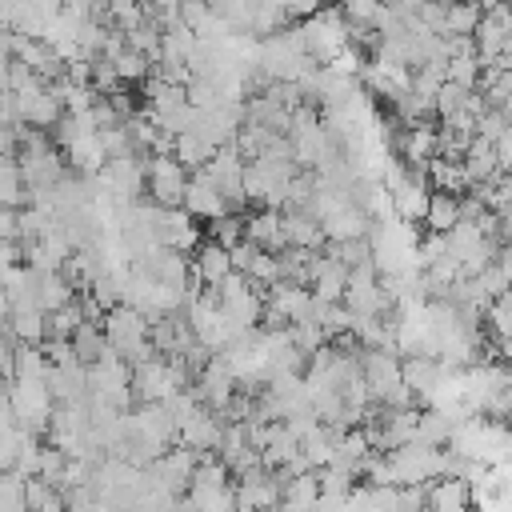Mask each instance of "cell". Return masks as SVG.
Listing matches in <instances>:
<instances>
[{
    "mask_svg": "<svg viewBox=\"0 0 512 512\" xmlns=\"http://www.w3.org/2000/svg\"><path fill=\"white\" fill-rule=\"evenodd\" d=\"M104 340H108V348H112L116 356H124L132 368L156 356L152 320H148L140 308H132V304H120V308H112V312L104 316Z\"/></svg>",
    "mask_w": 512,
    "mask_h": 512,
    "instance_id": "6da1fadb",
    "label": "cell"
},
{
    "mask_svg": "<svg viewBox=\"0 0 512 512\" xmlns=\"http://www.w3.org/2000/svg\"><path fill=\"white\" fill-rule=\"evenodd\" d=\"M188 364L184 360H172V356H152L144 364L132 368V392L140 404H164L172 400L176 392L188 388Z\"/></svg>",
    "mask_w": 512,
    "mask_h": 512,
    "instance_id": "7a4b0ae2",
    "label": "cell"
},
{
    "mask_svg": "<svg viewBox=\"0 0 512 512\" xmlns=\"http://www.w3.org/2000/svg\"><path fill=\"white\" fill-rule=\"evenodd\" d=\"M300 32H304V44L316 64H332L352 44V24L340 8H320L312 20L300 24Z\"/></svg>",
    "mask_w": 512,
    "mask_h": 512,
    "instance_id": "3957f363",
    "label": "cell"
},
{
    "mask_svg": "<svg viewBox=\"0 0 512 512\" xmlns=\"http://www.w3.org/2000/svg\"><path fill=\"white\" fill-rule=\"evenodd\" d=\"M4 404L12 408V416H16V424L24 428V432H44V428H52V416H56V396L48 392V384H20V380H12L8 388H4Z\"/></svg>",
    "mask_w": 512,
    "mask_h": 512,
    "instance_id": "277c9868",
    "label": "cell"
},
{
    "mask_svg": "<svg viewBox=\"0 0 512 512\" xmlns=\"http://www.w3.org/2000/svg\"><path fill=\"white\" fill-rule=\"evenodd\" d=\"M388 468H392V484L408 488V484H424V480H440L444 476V448H428V444H408L396 452H384Z\"/></svg>",
    "mask_w": 512,
    "mask_h": 512,
    "instance_id": "5b68a950",
    "label": "cell"
},
{
    "mask_svg": "<svg viewBox=\"0 0 512 512\" xmlns=\"http://www.w3.org/2000/svg\"><path fill=\"white\" fill-rule=\"evenodd\" d=\"M284 504V476L272 468H252L236 476V508L240 512H272Z\"/></svg>",
    "mask_w": 512,
    "mask_h": 512,
    "instance_id": "8992f818",
    "label": "cell"
},
{
    "mask_svg": "<svg viewBox=\"0 0 512 512\" xmlns=\"http://www.w3.org/2000/svg\"><path fill=\"white\" fill-rule=\"evenodd\" d=\"M188 168L176 156H148V196L160 208H184L188 196Z\"/></svg>",
    "mask_w": 512,
    "mask_h": 512,
    "instance_id": "52a82bcc",
    "label": "cell"
},
{
    "mask_svg": "<svg viewBox=\"0 0 512 512\" xmlns=\"http://www.w3.org/2000/svg\"><path fill=\"white\" fill-rule=\"evenodd\" d=\"M244 168H248V160L240 156V148L236 144H224V148H216V156L208 160V176L220 184V192L228 196V204H232V212H240L244 204H248V192H244Z\"/></svg>",
    "mask_w": 512,
    "mask_h": 512,
    "instance_id": "ba28073f",
    "label": "cell"
},
{
    "mask_svg": "<svg viewBox=\"0 0 512 512\" xmlns=\"http://www.w3.org/2000/svg\"><path fill=\"white\" fill-rule=\"evenodd\" d=\"M192 220H196V216H192L188 208H160V204H156V220H152L156 244H160V248H176V252L200 248V228H196Z\"/></svg>",
    "mask_w": 512,
    "mask_h": 512,
    "instance_id": "9c48e42d",
    "label": "cell"
},
{
    "mask_svg": "<svg viewBox=\"0 0 512 512\" xmlns=\"http://www.w3.org/2000/svg\"><path fill=\"white\" fill-rule=\"evenodd\" d=\"M16 112H20V124H24V128H56V124L68 116L64 104L52 96L48 84L28 88V92H16Z\"/></svg>",
    "mask_w": 512,
    "mask_h": 512,
    "instance_id": "30bf717a",
    "label": "cell"
},
{
    "mask_svg": "<svg viewBox=\"0 0 512 512\" xmlns=\"http://www.w3.org/2000/svg\"><path fill=\"white\" fill-rule=\"evenodd\" d=\"M184 208L192 212V216H200V220H224V216H232V204H228V196L220 192V184L200 168L192 180H188V196H184Z\"/></svg>",
    "mask_w": 512,
    "mask_h": 512,
    "instance_id": "8fae6325",
    "label": "cell"
},
{
    "mask_svg": "<svg viewBox=\"0 0 512 512\" xmlns=\"http://www.w3.org/2000/svg\"><path fill=\"white\" fill-rule=\"evenodd\" d=\"M236 384H240V380L228 372V364H224L220 356H212V360H208V368L196 376V396L204 400V408H212V412H220V416H224V412H228V404L236 400Z\"/></svg>",
    "mask_w": 512,
    "mask_h": 512,
    "instance_id": "7c38bea8",
    "label": "cell"
},
{
    "mask_svg": "<svg viewBox=\"0 0 512 512\" xmlns=\"http://www.w3.org/2000/svg\"><path fill=\"white\" fill-rule=\"evenodd\" d=\"M224 428H228V424L220 420V412L200 408V412L180 428V444L192 448L196 456H216L220 444H224Z\"/></svg>",
    "mask_w": 512,
    "mask_h": 512,
    "instance_id": "4fadbf2b",
    "label": "cell"
},
{
    "mask_svg": "<svg viewBox=\"0 0 512 512\" xmlns=\"http://www.w3.org/2000/svg\"><path fill=\"white\" fill-rule=\"evenodd\" d=\"M232 272H236V264H232V252H228L224 244L204 240V244L196 248V256H192V276H196V284H204L208 292H216Z\"/></svg>",
    "mask_w": 512,
    "mask_h": 512,
    "instance_id": "5bb4252c",
    "label": "cell"
},
{
    "mask_svg": "<svg viewBox=\"0 0 512 512\" xmlns=\"http://www.w3.org/2000/svg\"><path fill=\"white\" fill-rule=\"evenodd\" d=\"M392 200H396V220L404 224H416V220H428V208H432V188L424 184L420 172H412L408 180H400L396 188H388Z\"/></svg>",
    "mask_w": 512,
    "mask_h": 512,
    "instance_id": "9a60e30c",
    "label": "cell"
},
{
    "mask_svg": "<svg viewBox=\"0 0 512 512\" xmlns=\"http://www.w3.org/2000/svg\"><path fill=\"white\" fill-rule=\"evenodd\" d=\"M320 224H324L328 244H344V240H368L376 220H372L360 204H344V208H336L332 216H324Z\"/></svg>",
    "mask_w": 512,
    "mask_h": 512,
    "instance_id": "2e32d148",
    "label": "cell"
},
{
    "mask_svg": "<svg viewBox=\"0 0 512 512\" xmlns=\"http://www.w3.org/2000/svg\"><path fill=\"white\" fill-rule=\"evenodd\" d=\"M348 276H352V268L340 260V256H320L316 260V276H312V296L316 300H324V304H344V296H348Z\"/></svg>",
    "mask_w": 512,
    "mask_h": 512,
    "instance_id": "e0dca14e",
    "label": "cell"
},
{
    "mask_svg": "<svg viewBox=\"0 0 512 512\" xmlns=\"http://www.w3.org/2000/svg\"><path fill=\"white\" fill-rule=\"evenodd\" d=\"M248 244L264 248V252H284L288 248V232H284V212L280 208H260L256 216H248Z\"/></svg>",
    "mask_w": 512,
    "mask_h": 512,
    "instance_id": "ac0fdd59",
    "label": "cell"
},
{
    "mask_svg": "<svg viewBox=\"0 0 512 512\" xmlns=\"http://www.w3.org/2000/svg\"><path fill=\"white\" fill-rule=\"evenodd\" d=\"M284 232H288V248H312V252H320V244H328L320 216L308 212V208H284Z\"/></svg>",
    "mask_w": 512,
    "mask_h": 512,
    "instance_id": "d6986e66",
    "label": "cell"
},
{
    "mask_svg": "<svg viewBox=\"0 0 512 512\" xmlns=\"http://www.w3.org/2000/svg\"><path fill=\"white\" fill-rule=\"evenodd\" d=\"M472 484L460 476H440L428 488V512H472Z\"/></svg>",
    "mask_w": 512,
    "mask_h": 512,
    "instance_id": "ffe728a7",
    "label": "cell"
},
{
    "mask_svg": "<svg viewBox=\"0 0 512 512\" xmlns=\"http://www.w3.org/2000/svg\"><path fill=\"white\" fill-rule=\"evenodd\" d=\"M400 152H404V160H408L412 168H424V164H432V160L440 156V132H436L428 120H420V124H412V128L400 136Z\"/></svg>",
    "mask_w": 512,
    "mask_h": 512,
    "instance_id": "44dd1931",
    "label": "cell"
},
{
    "mask_svg": "<svg viewBox=\"0 0 512 512\" xmlns=\"http://www.w3.org/2000/svg\"><path fill=\"white\" fill-rule=\"evenodd\" d=\"M464 168H468L472 188H488L492 180H500V176H504L496 144H488V140H480V136H476V140H472V148L464 152Z\"/></svg>",
    "mask_w": 512,
    "mask_h": 512,
    "instance_id": "7402d4cb",
    "label": "cell"
},
{
    "mask_svg": "<svg viewBox=\"0 0 512 512\" xmlns=\"http://www.w3.org/2000/svg\"><path fill=\"white\" fill-rule=\"evenodd\" d=\"M444 360H436V356H404V384L416 392V400H424L428 404V396L436 392V384L444 380Z\"/></svg>",
    "mask_w": 512,
    "mask_h": 512,
    "instance_id": "603a6c76",
    "label": "cell"
},
{
    "mask_svg": "<svg viewBox=\"0 0 512 512\" xmlns=\"http://www.w3.org/2000/svg\"><path fill=\"white\" fill-rule=\"evenodd\" d=\"M456 416L452 412H440V408H428L420 412V428H416V444H428V448H444L452 444V432H456Z\"/></svg>",
    "mask_w": 512,
    "mask_h": 512,
    "instance_id": "cb8c5ba5",
    "label": "cell"
},
{
    "mask_svg": "<svg viewBox=\"0 0 512 512\" xmlns=\"http://www.w3.org/2000/svg\"><path fill=\"white\" fill-rule=\"evenodd\" d=\"M428 172H432V188H436V192H452V196H464V192L472 188L464 160H448V156H436V160L428 164Z\"/></svg>",
    "mask_w": 512,
    "mask_h": 512,
    "instance_id": "d4e9b609",
    "label": "cell"
},
{
    "mask_svg": "<svg viewBox=\"0 0 512 512\" xmlns=\"http://www.w3.org/2000/svg\"><path fill=\"white\" fill-rule=\"evenodd\" d=\"M184 168H192V172H200V168H208V160L216 156V144L208 140V136H200L196 128L192 132H184V136H176V152H172Z\"/></svg>",
    "mask_w": 512,
    "mask_h": 512,
    "instance_id": "484cf974",
    "label": "cell"
},
{
    "mask_svg": "<svg viewBox=\"0 0 512 512\" xmlns=\"http://www.w3.org/2000/svg\"><path fill=\"white\" fill-rule=\"evenodd\" d=\"M0 200H4V208H28V180H24L16 156H4V164H0Z\"/></svg>",
    "mask_w": 512,
    "mask_h": 512,
    "instance_id": "4316f807",
    "label": "cell"
},
{
    "mask_svg": "<svg viewBox=\"0 0 512 512\" xmlns=\"http://www.w3.org/2000/svg\"><path fill=\"white\" fill-rule=\"evenodd\" d=\"M320 476L316 472H304V476H292V480H284V504L288 508H300V512H316V504H320Z\"/></svg>",
    "mask_w": 512,
    "mask_h": 512,
    "instance_id": "83f0119b",
    "label": "cell"
},
{
    "mask_svg": "<svg viewBox=\"0 0 512 512\" xmlns=\"http://www.w3.org/2000/svg\"><path fill=\"white\" fill-rule=\"evenodd\" d=\"M480 20H484V12H480L476 0H452L448 4V20H444V40H452V36H476Z\"/></svg>",
    "mask_w": 512,
    "mask_h": 512,
    "instance_id": "f1b7e54d",
    "label": "cell"
},
{
    "mask_svg": "<svg viewBox=\"0 0 512 512\" xmlns=\"http://www.w3.org/2000/svg\"><path fill=\"white\" fill-rule=\"evenodd\" d=\"M72 280H68V272H40V308L52 316V312H60V308H68L72 304Z\"/></svg>",
    "mask_w": 512,
    "mask_h": 512,
    "instance_id": "f546056e",
    "label": "cell"
},
{
    "mask_svg": "<svg viewBox=\"0 0 512 512\" xmlns=\"http://www.w3.org/2000/svg\"><path fill=\"white\" fill-rule=\"evenodd\" d=\"M72 348H76V360L80 364H96L100 356H108V340H104V324H96V320H84L80 324V332L72 336Z\"/></svg>",
    "mask_w": 512,
    "mask_h": 512,
    "instance_id": "4dcf8cb0",
    "label": "cell"
},
{
    "mask_svg": "<svg viewBox=\"0 0 512 512\" xmlns=\"http://www.w3.org/2000/svg\"><path fill=\"white\" fill-rule=\"evenodd\" d=\"M432 232L448 236L456 224H460V196L452 192H432V208H428V220H424Z\"/></svg>",
    "mask_w": 512,
    "mask_h": 512,
    "instance_id": "1f68e13d",
    "label": "cell"
},
{
    "mask_svg": "<svg viewBox=\"0 0 512 512\" xmlns=\"http://www.w3.org/2000/svg\"><path fill=\"white\" fill-rule=\"evenodd\" d=\"M144 20H148V12H144L140 0H112L108 12H104V24H108L112 32H124V36L136 32Z\"/></svg>",
    "mask_w": 512,
    "mask_h": 512,
    "instance_id": "d6a6232c",
    "label": "cell"
},
{
    "mask_svg": "<svg viewBox=\"0 0 512 512\" xmlns=\"http://www.w3.org/2000/svg\"><path fill=\"white\" fill-rule=\"evenodd\" d=\"M188 500L196 504V512H240L236 508V484H228V488H192Z\"/></svg>",
    "mask_w": 512,
    "mask_h": 512,
    "instance_id": "836d02e7",
    "label": "cell"
},
{
    "mask_svg": "<svg viewBox=\"0 0 512 512\" xmlns=\"http://www.w3.org/2000/svg\"><path fill=\"white\" fill-rule=\"evenodd\" d=\"M448 80L460 84V88H468V92H476V84L484 80V60H480V52L452 56V60H448Z\"/></svg>",
    "mask_w": 512,
    "mask_h": 512,
    "instance_id": "e575fe53",
    "label": "cell"
},
{
    "mask_svg": "<svg viewBox=\"0 0 512 512\" xmlns=\"http://www.w3.org/2000/svg\"><path fill=\"white\" fill-rule=\"evenodd\" d=\"M88 316H84V304H68V308H60V312H52L48 316V336H56V340H72L76 332H80V324H84Z\"/></svg>",
    "mask_w": 512,
    "mask_h": 512,
    "instance_id": "d590c367",
    "label": "cell"
},
{
    "mask_svg": "<svg viewBox=\"0 0 512 512\" xmlns=\"http://www.w3.org/2000/svg\"><path fill=\"white\" fill-rule=\"evenodd\" d=\"M336 8L348 16V24H356V28H372L384 4H380V0H336Z\"/></svg>",
    "mask_w": 512,
    "mask_h": 512,
    "instance_id": "8d00e7d4",
    "label": "cell"
},
{
    "mask_svg": "<svg viewBox=\"0 0 512 512\" xmlns=\"http://www.w3.org/2000/svg\"><path fill=\"white\" fill-rule=\"evenodd\" d=\"M212 240L224 244V248L232 252L236 244L248 240V220H240V216H224V220H216V224H212Z\"/></svg>",
    "mask_w": 512,
    "mask_h": 512,
    "instance_id": "74e56055",
    "label": "cell"
},
{
    "mask_svg": "<svg viewBox=\"0 0 512 512\" xmlns=\"http://www.w3.org/2000/svg\"><path fill=\"white\" fill-rule=\"evenodd\" d=\"M316 476H320V492H328V496H352V492H356V488H352L356 472H348V468L328 464V468H320Z\"/></svg>",
    "mask_w": 512,
    "mask_h": 512,
    "instance_id": "f35d334b",
    "label": "cell"
},
{
    "mask_svg": "<svg viewBox=\"0 0 512 512\" xmlns=\"http://www.w3.org/2000/svg\"><path fill=\"white\" fill-rule=\"evenodd\" d=\"M508 128H512V124H508V116H504L500 108H488V112L480 116V124H476V136H480V140H488V144H500V140L508 136Z\"/></svg>",
    "mask_w": 512,
    "mask_h": 512,
    "instance_id": "ab89813d",
    "label": "cell"
},
{
    "mask_svg": "<svg viewBox=\"0 0 512 512\" xmlns=\"http://www.w3.org/2000/svg\"><path fill=\"white\" fill-rule=\"evenodd\" d=\"M468 96H472L468 88H460V84H452V80H448V84L436 92V112L448 120V116H456V112L468 104Z\"/></svg>",
    "mask_w": 512,
    "mask_h": 512,
    "instance_id": "60d3db41",
    "label": "cell"
},
{
    "mask_svg": "<svg viewBox=\"0 0 512 512\" xmlns=\"http://www.w3.org/2000/svg\"><path fill=\"white\" fill-rule=\"evenodd\" d=\"M276 4L288 12V20H300V24L312 20V16L324 8V0H276Z\"/></svg>",
    "mask_w": 512,
    "mask_h": 512,
    "instance_id": "b9f144b4",
    "label": "cell"
},
{
    "mask_svg": "<svg viewBox=\"0 0 512 512\" xmlns=\"http://www.w3.org/2000/svg\"><path fill=\"white\" fill-rule=\"evenodd\" d=\"M172 512H196V504H192V500H188V496H184V500H180V504H176V508H172Z\"/></svg>",
    "mask_w": 512,
    "mask_h": 512,
    "instance_id": "7bdbcfd3",
    "label": "cell"
}]
</instances>
